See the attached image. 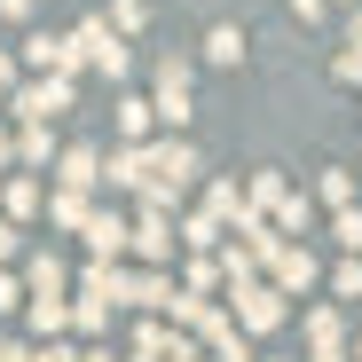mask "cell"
Instances as JSON below:
<instances>
[{"label": "cell", "instance_id": "27", "mask_svg": "<svg viewBox=\"0 0 362 362\" xmlns=\"http://www.w3.org/2000/svg\"><path fill=\"white\" fill-rule=\"evenodd\" d=\"M165 346H173V323L142 315V323H134V354H165Z\"/></svg>", "mask_w": 362, "mask_h": 362}, {"label": "cell", "instance_id": "36", "mask_svg": "<svg viewBox=\"0 0 362 362\" xmlns=\"http://www.w3.org/2000/svg\"><path fill=\"white\" fill-rule=\"evenodd\" d=\"M0 173H16V134L0 127Z\"/></svg>", "mask_w": 362, "mask_h": 362}, {"label": "cell", "instance_id": "19", "mask_svg": "<svg viewBox=\"0 0 362 362\" xmlns=\"http://www.w3.org/2000/svg\"><path fill=\"white\" fill-rule=\"evenodd\" d=\"M245 47H252V40H245V24H213V32H205V64L236 71V64H245Z\"/></svg>", "mask_w": 362, "mask_h": 362}, {"label": "cell", "instance_id": "15", "mask_svg": "<svg viewBox=\"0 0 362 362\" xmlns=\"http://www.w3.org/2000/svg\"><path fill=\"white\" fill-rule=\"evenodd\" d=\"M24 323L40 346H55V331H71V299H24Z\"/></svg>", "mask_w": 362, "mask_h": 362}, {"label": "cell", "instance_id": "35", "mask_svg": "<svg viewBox=\"0 0 362 362\" xmlns=\"http://www.w3.org/2000/svg\"><path fill=\"white\" fill-rule=\"evenodd\" d=\"M291 16L299 24H323V0H291Z\"/></svg>", "mask_w": 362, "mask_h": 362}, {"label": "cell", "instance_id": "2", "mask_svg": "<svg viewBox=\"0 0 362 362\" xmlns=\"http://www.w3.org/2000/svg\"><path fill=\"white\" fill-rule=\"evenodd\" d=\"M221 299H228V308H221V315H228V331H245V339H268V331L291 315V308H284V291H276V284H260V276H252V284H228Z\"/></svg>", "mask_w": 362, "mask_h": 362}, {"label": "cell", "instance_id": "32", "mask_svg": "<svg viewBox=\"0 0 362 362\" xmlns=\"http://www.w3.org/2000/svg\"><path fill=\"white\" fill-rule=\"evenodd\" d=\"M16 87H24V71H16V55H8V47H0V103H8Z\"/></svg>", "mask_w": 362, "mask_h": 362}, {"label": "cell", "instance_id": "28", "mask_svg": "<svg viewBox=\"0 0 362 362\" xmlns=\"http://www.w3.org/2000/svg\"><path fill=\"white\" fill-rule=\"evenodd\" d=\"M181 291H189V299H213V291H221V268H213V260H189V276H181Z\"/></svg>", "mask_w": 362, "mask_h": 362}, {"label": "cell", "instance_id": "18", "mask_svg": "<svg viewBox=\"0 0 362 362\" xmlns=\"http://www.w3.org/2000/svg\"><path fill=\"white\" fill-rule=\"evenodd\" d=\"M87 213H95V197H79V189H47V228L79 236V228H87Z\"/></svg>", "mask_w": 362, "mask_h": 362}, {"label": "cell", "instance_id": "5", "mask_svg": "<svg viewBox=\"0 0 362 362\" xmlns=\"http://www.w3.org/2000/svg\"><path fill=\"white\" fill-rule=\"evenodd\" d=\"M71 103H79V79H24V87L8 95L16 127H47V118H64Z\"/></svg>", "mask_w": 362, "mask_h": 362}, {"label": "cell", "instance_id": "10", "mask_svg": "<svg viewBox=\"0 0 362 362\" xmlns=\"http://www.w3.org/2000/svg\"><path fill=\"white\" fill-rule=\"evenodd\" d=\"M127 291H134V268H79V299H103V308L118 315V308H127Z\"/></svg>", "mask_w": 362, "mask_h": 362}, {"label": "cell", "instance_id": "29", "mask_svg": "<svg viewBox=\"0 0 362 362\" xmlns=\"http://www.w3.org/2000/svg\"><path fill=\"white\" fill-rule=\"evenodd\" d=\"M142 16H150V8H142V0H110V16H103V24H110L118 40H127V32H142Z\"/></svg>", "mask_w": 362, "mask_h": 362}, {"label": "cell", "instance_id": "14", "mask_svg": "<svg viewBox=\"0 0 362 362\" xmlns=\"http://www.w3.org/2000/svg\"><path fill=\"white\" fill-rule=\"evenodd\" d=\"M103 181H110V189H134V197H142V181H150V158H142V150H127V142H118V150L103 158Z\"/></svg>", "mask_w": 362, "mask_h": 362}, {"label": "cell", "instance_id": "24", "mask_svg": "<svg viewBox=\"0 0 362 362\" xmlns=\"http://www.w3.org/2000/svg\"><path fill=\"white\" fill-rule=\"evenodd\" d=\"M315 205H331V213L354 205V173H346V165H323V173H315Z\"/></svg>", "mask_w": 362, "mask_h": 362}, {"label": "cell", "instance_id": "3", "mask_svg": "<svg viewBox=\"0 0 362 362\" xmlns=\"http://www.w3.org/2000/svg\"><path fill=\"white\" fill-rule=\"evenodd\" d=\"M197 64H189V55H158V87H150V118H158V127H189V110H197Z\"/></svg>", "mask_w": 362, "mask_h": 362}, {"label": "cell", "instance_id": "33", "mask_svg": "<svg viewBox=\"0 0 362 362\" xmlns=\"http://www.w3.org/2000/svg\"><path fill=\"white\" fill-rule=\"evenodd\" d=\"M0 260H24V228L16 221H0Z\"/></svg>", "mask_w": 362, "mask_h": 362}, {"label": "cell", "instance_id": "40", "mask_svg": "<svg viewBox=\"0 0 362 362\" xmlns=\"http://www.w3.org/2000/svg\"><path fill=\"white\" fill-rule=\"evenodd\" d=\"M8 346H16V339H8V331H0V362H8Z\"/></svg>", "mask_w": 362, "mask_h": 362}, {"label": "cell", "instance_id": "41", "mask_svg": "<svg viewBox=\"0 0 362 362\" xmlns=\"http://www.w3.org/2000/svg\"><path fill=\"white\" fill-rule=\"evenodd\" d=\"M346 362H362V339H354V346H346Z\"/></svg>", "mask_w": 362, "mask_h": 362}, {"label": "cell", "instance_id": "37", "mask_svg": "<svg viewBox=\"0 0 362 362\" xmlns=\"http://www.w3.org/2000/svg\"><path fill=\"white\" fill-rule=\"evenodd\" d=\"M0 16H16V24H32V0H0Z\"/></svg>", "mask_w": 362, "mask_h": 362}, {"label": "cell", "instance_id": "21", "mask_svg": "<svg viewBox=\"0 0 362 362\" xmlns=\"http://www.w3.org/2000/svg\"><path fill=\"white\" fill-rule=\"evenodd\" d=\"M173 236L189 245L197 260H213V245H221V221H205V213H173Z\"/></svg>", "mask_w": 362, "mask_h": 362}, {"label": "cell", "instance_id": "17", "mask_svg": "<svg viewBox=\"0 0 362 362\" xmlns=\"http://www.w3.org/2000/svg\"><path fill=\"white\" fill-rule=\"evenodd\" d=\"M308 221H315V197H308V189H284V205L268 213V228L284 236V245H291V236H308Z\"/></svg>", "mask_w": 362, "mask_h": 362}, {"label": "cell", "instance_id": "26", "mask_svg": "<svg viewBox=\"0 0 362 362\" xmlns=\"http://www.w3.org/2000/svg\"><path fill=\"white\" fill-rule=\"evenodd\" d=\"M71 331H87V339H110V308H103V299H71Z\"/></svg>", "mask_w": 362, "mask_h": 362}, {"label": "cell", "instance_id": "8", "mask_svg": "<svg viewBox=\"0 0 362 362\" xmlns=\"http://www.w3.org/2000/svg\"><path fill=\"white\" fill-rule=\"evenodd\" d=\"M55 189H79V197H95V189H103V150H95V142L55 150Z\"/></svg>", "mask_w": 362, "mask_h": 362}, {"label": "cell", "instance_id": "20", "mask_svg": "<svg viewBox=\"0 0 362 362\" xmlns=\"http://www.w3.org/2000/svg\"><path fill=\"white\" fill-rule=\"evenodd\" d=\"M40 165H55V134L47 127H16V173H40Z\"/></svg>", "mask_w": 362, "mask_h": 362}, {"label": "cell", "instance_id": "16", "mask_svg": "<svg viewBox=\"0 0 362 362\" xmlns=\"http://www.w3.org/2000/svg\"><path fill=\"white\" fill-rule=\"evenodd\" d=\"M284 189H291V181H284L276 165H260V173H252V181H245V189H236V197H245V213H260V221H268V213L284 205Z\"/></svg>", "mask_w": 362, "mask_h": 362}, {"label": "cell", "instance_id": "23", "mask_svg": "<svg viewBox=\"0 0 362 362\" xmlns=\"http://www.w3.org/2000/svg\"><path fill=\"white\" fill-rule=\"evenodd\" d=\"M205 221H221V236H228V221L245 213V197H236V181H205V205H197Z\"/></svg>", "mask_w": 362, "mask_h": 362}, {"label": "cell", "instance_id": "30", "mask_svg": "<svg viewBox=\"0 0 362 362\" xmlns=\"http://www.w3.org/2000/svg\"><path fill=\"white\" fill-rule=\"evenodd\" d=\"M331 79H339V87H362V47H339V55H331Z\"/></svg>", "mask_w": 362, "mask_h": 362}, {"label": "cell", "instance_id": "1", "mask_svg": "<svg viewBox=\"0 0 362 362\" xmlns=\"http://www.w3.org/2000/svg\"><path fill=\"white\" fill-rule=\"evenodd\" d=\"M142 158H150V181H142V205H181V189H189V181L205 173L197 165V150L181 142V134H165V142H142Z\"/></svg>", "mask_w": 362, "mask_h": 362}, {"label": "cell", "instance_id": "22", "mask_svg": "<svg viewBox=\"0 0 362 362\" xmlns=\"http://www.w3.org/2000/svg\"><path fill=\"white\" fill-rule=\"evenodd\" d=\"M150 127H158V118H150V95H118V134H127V150H142Z\"/></svg>", "mask_w": 362, "mask_h": 362}, {"label": "cell", "instance_id": "11", "mask_svg": "<svg viewBox=\"0 0 362 362\" xmlns=\"http://www.w3.org/2000/svg\"><path fill=\"white\" fill-rule=\"evenodd\" d=\"M64 284H71L64 252H24V299H64Z\"/></svg>", "mask_w": 362, "mask_h": 362}, {"label": "cell", "instance_id": "6", "mask_svg": "<svg viewBox=\"0 0 362 362\" xmlns=\"http://www.w3.org/2000/svg\"><path fill=\"white\" fill-rule=\"evenodd\" d=\"M260 284H276L284 299H299V291H315V284H323V268H315V252H308V245H276Z\"/></svg>", "mask_w": 362, "mask_h": 362}, {"label": "cell", "instance_id": "42", "mask_svg": "<svg viewBox=\"0 0 362 362\" xmlns=\"http://www.w3.org/2000/svg\"><path fill=\"white\" fill-rule=\"evenodd\" d=\"M323 8H331V0H323ZM346 8H362V0H346Z\"/></svg>", "mask_w": 362, "mask_h": 362}, {"label": "cell", "instance_id": "7", "mask_svg": "<svg viewBox=\"0 0 362 362\" xmlns=\"http://www.w3.org/2000/svg\"><path fill=\"white\" fill-rule=\"evenodd\" d=\"M40 213H47V181H40V173H0V221L24 228V221H40Z\"/></svg>", "mask_w": 362, "mask_h": 362}, {"label": "cell", "instance_id": "12", "mask_svg": "<svg viewBox=\"0 0 362 362\" xmlns=\"http://www.w3.org/2000/svg\"><path fill=\"white\" fill-rule=\"evenodd\" d=\"M173 291H181V284H173L165 268H134V291H127V308H142V315H165V308H173Z\"/></svg>", "mask_w": 362, "mask_h": 362}, {"label": "cell", "instance_id": "25", "mask_svg": "<svg viewBox=\"0 0 362 362\" xmlns=\"http://www.w3.org/2000/svg\"><path fill=\"white\" fill-rule=\"evenodd\" d=\"M331 245H339L346 260H362V205H346V213H331Z\"/></svg>", "mask_w": 362, "mask_h": 362}, {"label": "cell", "instance_id": "38", "mask_svg": "<svg viewBox=\"0 0 362 362\" xmlns=\"http://www.w3.org/2000/svg\"><path fill=\"white\" fill-rule=\"evenodd\" d=\"M346 47H362V8H354V24H346Z\"/></svg>", "mask_w": 362, "mask_h": 362}, {"label": "cell", "instance_id": "39", "mask_svg": "<svg viewBox=\"0 0 362 362\" xmlns=\"http://www.w3.org/2000/svg\"><path fill=\"white\" fill-rule=\"evenodd\" d=\"M79 362H118V354H110V346H87V354H79Z\"/></svg>", "mask_w": 362, "mask_h": 362}, {"label": "cell", "instance_id": "34", "mask_svg": "<svg viewBox=\"0 0 362 362\" xmlns=\"http://www.w3.org/2000/svg\"><path fill=\"white\" fill-rule=\"evenodd\" d=\"M8 308H24V284H16L8 268H0V315H8Z\"/></svg>", "mask_w": 362, "mask_h": 362}, {"label": "cell", "instance_id": "31", "mask_svg": "<svg viewBox=\"0 0 362 362\" xmlns=\"http://www.w3.org/2000/svg\"><path fill=\"white\" fill-rule=\"evenodd\" d=\"M331 291H339V299H362V260H339V268H331Z\"/></svg>", "mask_w": 362, "mask_h": 362}, {"label": "cell", "instance_id": "4", "mask_svg": "<svg viewBox=\"0 0 362 362\" xmlns=\"http://www.w3.org/2000/svg\"><path fill=\"white\" fill-rule=\"evenodd\" d=\"M127 252H134L142 268H165V260L181 252V236H173V213H165V205H142V197H134V221H127Z\"/></svg>", "mask_w": 362, "mask_h": 362}, {"label": "cell", "instance_id": "13", "mask_svg": "<svg viewBox=\"0 0 362 362\" xmlns=\"http://www.w3.org/2000/svg\"><path fill=\"white\" fill-rule=\"evenodd\" d=\"M299 331H308L315 354H346V308H308V323H299Z\"/></svg>", "mask_w": 362, "mask_h": 362}, {"label": "cell", "instance_id": "9", "mask_svg": "<svg viewBox=\"0 0 362 362\" xmlns=\"http://www.w3.org/2000/svg\"><path fill=\"white\" fill-rule=\"evenodd\" d=\"M79 236H87V252H95V268H118V252H127V213H118V205H95Z\"/></svg>", "mask_w": 362, "mask_h": 362}]
</instances>
